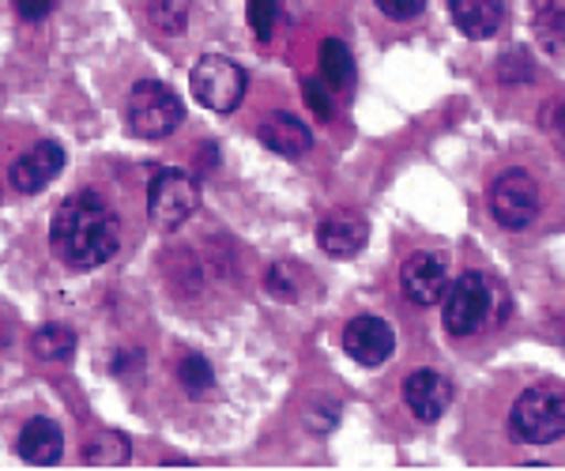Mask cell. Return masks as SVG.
Wrapping results in <instances>:
<instances>
[{
    "label": "cell",
    "instance_id": "obj_1",
    "mask_svg": "<svg viewBox=\"0 0 565 471\" xmlns=\"http://www.w3.org/2000/svg\"><path fill=\"white\" fill-rule=\"evenodd\" d=\"M121 246V220L95 189L72 193L50 220V249L72 271L106 265Z\"/></svg>",
    "mask_w": 565,
    "mask_h": 471
},
{
    "label": "cell",
    "instance_id": "obj_2",
    "mask_svg": "<svg viewBox=\"0 0 565 471\" xmlns=\"http://www.w3.org/2000/svg\"><path fill=\"white\" fill-rule=\"evenodd\" d=\"M445 332L449 336H476L490 324V317L501 321L505 317V295L490 276L482 271H463L460 279H452L445 291Z\"/></svg>",
    "mask_w": 565,
    "mask_h": 471
},
{
    "label": "cell",
    "instance_id": "obj_3",
    "mask_svg": "<svg viewBox=\"0 0 565 471\" xmlns=\"http://www.w3.org/2000/svg\"><path fill=\"white\" fill-rule=\"evenodd\" d=\"M509 433L521 446H551L565 433V388L532 385L509 411Z\"/></svg>",
    "mask_w": 565,
    "mask_h": 471
},
{
    "label": "cell",
    "instance_id": "obj_4",
    "mask_svg": "<svg viewBox=\"0 0 565 471\" xmlns=\"http://www.w3.org/2000/svg\"><path fill=\"white\" fill-rule=\"evenodd\" d=\"M185 121V106L181 98L159 79H140L129 90V103H125V125L140 140H162Z\"/></svg>",
    "mask_w": 565,
    "mask_h": 471
},
{
    "label": "cell",
    "instance_id": "obj_5",
    "mask_svg": "<svg viewBox=\"0 0 565 471\" xmlns=\"http://www.w3.org/2000/svg\"><path fill=\"white\" fill-rule=\"evenodd\" d=\"M189 84H193V98L200 106H207V110H215V114H234L245 98L249 76H245V68L238 61L223 57V53H204L193 65Z\"/></svg>",
    "mask_w": 565,
    "mask_h": 471
},
{
    "label": "cell",
    "instance_id": "obj_6",
    "mask_svg": "<svg viewBox=\"0 0 565 471\" xmlns=\"http://www.w3.org/2000/svg\"><path fill=\"white\" fill-rule=\"evenodd\" d=\"M200 207V185L185 170H159L148 189V220L159 231H178Z\"/></svg>",
    "mask_w": 565,
    "mask_h": 471
},
{
    "label": "cell",
    "instance_id": "obj_7",
    "mask_svg": "<svg viewBox=\"0 0 565 471\" xmlns=\"http://www.w3.org/2000/svg\"><path fill=\"white\" fill-rule=\"evenodd\" d=\"M540 185L527 170H505L490 185V212H494L501 231H527L540 220Z\"/></svg>",
    "mask_w": 565,
    "mask_h": 471
},
{
    "label": "cell",
    "instance_id": "obj_8",
    "mask_svg": "<svg viewBox=\"0 0 565 471\" xmlns=\"http://www.w3.org/2000/svg\"><path fill=\"white\" fill-rule=\"evenodd\" d=\"M449 257L445 253H415L404 268H399V287L415 306H437L449 291Z\"/></svg>",
    "mask_w": 565,
    "mask_h": 471
},
{
    "label": "cell",
    "instance_id": "obj_9",
    "mask_svg": "<svg viewBox=\"0 0 565 471\" xmlns=\"http://www.w3.org/2000/svg\"><path fill=\"white\" fill-rule=\"evenodd\" d=\"M61 170H65V148L53 140H39L34 148H26L23 156L12 162L8 181H12L15 193H42Z\"/></svg>",
    "mask_w": 565,
    "mask_h": 471
},
{
    "label": "cell",
    "instance_id": "obj_10",
    "mask_svg": "<svg viewBox=\"0 0 565 471\" xmlns=\"http://www.w3.org/2000/svg\"><path fill=\"white\" fill-rule=\"evenodd\" d=\"M343 351L359 366H381L396 351V332L381 317H354L348 329H343Z\"/></svg>",
    "mask_w": 565,
    "mask_h": 471
},
{
    "label": "cell",
    "instance_id": "obj_11",
    "mask_svg": "<svg viewBox=\"0 0 565 471\" xmlns=\"http://www.w3.org/2000/svg\"><path fill=\"white\" fill-rule=\"evenodd\" d=\"M317 242H321V249L335 260L354 257V253H362L370 242L366 215L354 212V207H340V212L324 215L321 226H317Z\"/></svg>",
    "mask_w": 565,
    "mask_h": 471
},
{
    "label": "cell",
    "instance_id": "obj_12",
    "mask_svg": "<svg viewBox=\"0 0 565 471\" xmlns=\"http://www.w3.org/2000/svg\"><path fill=\"white\" fill-rule=\"evenodd\" d=\"M404 400L418 422H437L452 404V385L437 370H415L404 382Z\"/></svg>",
    "mask_w": 565,
    "mask_h": 471
},
{
    "label": "cell",
    "instance_id": "obj_13",
    "mask_svg": "<svg viewBox=\"0 0 565 471\" xmlns=\"http://www.w3.org/2000/svg\"><path fill=\"white\" fill-rule=\"evenodd\" d=\"M452 23L476 42L494 39L505 23V0H449Z\"/></svg>",
    "mask_w": 565,
    "mask_h": 471
},
{
    "label": "cell",
    "instance_id": "obj_14",
    "mask_svg": "<svg viewBox=\"0 0 565 471\" xmlns=\"http://www.w3.org/2000/svg\"><path fill=\"white\" fill-rule=\"evenodd\" d=\"M257 136H260L264 148L276 151L282 159H298L313 148V132H309V125L298 121L295 114H271L257 129Z\"/></svg>",
    "mask_w": 565,
    "mask_h": 471
},
{
    "label": "cell",
    "instance_id": "obj_15",
    "mask_svg": "<svg viewBox=\"0 0 565 471\" xmlns=\"http://www.w3.org/2000/svg\"><path fill=\"white\" fill-rule=\"evenodd\" d=\"M20 457L26 464H39V468H50L61 460V452H65V433L53 419H31L20 433Z\"/></svg>",
    "mask_w": 565,
    "mask_h": 471
},
{
    "label": "cell",
    "instance_id": "obj_16",
    "mask_svg": "<svg viewBox=\"0 0 565 471\" xmlns=\"http://www.w3.org/2000/svg\"><path fill=\"white\" fill-rule=\"evenodd\" d=\"M129 457H132L129 438L117 430L95 433V438L84 446V464H90V468H121V464H129Z\"/></svg>",
    "mask_w": 565,
    "mask_h": 471
},
{
    "label": "cell",
    "instance_id": "obj_17",
    "mask_svg": "<svg viewBox=\"0 0 565 471\" xmlns=\"http://www.w3.org/2000/svg\"><path fill=\"white\" fill-rule=\"evenodd\" d=\"M321 76L332 90H348L354 84V57L340 39L321 42Z\"/></svg>",
    "mask_w": 565,
    "mask_h": 471
},
{
    "label": "cell",
    "instance_id": "obj_18",
    "mask_svg": "<svg viewBox=\"0 0 565 471\" xmlns=\"http://www.w3.org/2000/svg\"><path fill=\"white\" fill-rule=\"evenodd\" d=\"M31 351H34V358H42V362H61L76 351V332L65 329V324H45V329L34 332Z\"/></svg>",
    "mask_w": 565,
    "mask_h": 471
},
{
    "label": "cell",
    "instance_id": "obj_19",
    "mask_svg": "<svg viewBox=\"0 0 565 471\" xmlns=\"http://www.w3.org/2000/svg\"><path fill=\"white\" fill-rule=\"evenodd\" d=\"M306 283H309V276L295 265V260H279V265H271L268 276H264V287H268V295L282 298V302H295V298H302Z\"/></svg>",
    "mask_w": 565,
    "mask_h": 471
},
{
    "label": "cell",
    "instance_id": "obj_20",
    "mask_svg": "<svg viewBox=\"0 0 565 471\" xmlns=\"http://www.w3.org/2000/svg\"><path fill=\"white\" fill-rule=\"evenodd\" d=\"M178 382L185 393H207V388L215 385V370H212V362L207 358H200V355H189V358H181V366H178Z\"/></svg>",
    "mask_w": 565,
    "mask_h": 471
},
{
    "label": "cell",
    "instance_id": "obj_21",
    "mask_svg": "<svg viewBox=\"0 0 565 471\" xmlns=\"http://www.w3.org/2000/svg\"><path fill=\"white\" fill-rule=\"evenodd\" d=\"M151 23L159 26V31H181L185 26V15H189V8H185V0H151Z\"/></svg>",
    "mask_w": 565,
    "mask_h": 471
},
{
    "label": "cell",
    "instance_id": "obj_22",
    "mask_svg": "<svg viewBox=\"0 0 565 471\" xmlns=\"http://www.w3.org/2000/svg\"><path fill=\"white\" fill-rule=\"evenodd\" d=\"M279 20V0H249V26L257 34V42H271Z\"/></svg>",
    "mask_w": 565,
    "mask_h": 471
},
{
    "label": "cell",
    "instance_id": "obj_23",
    "mask_svg": "<svg viewBox=\"0 0 565 471\" xmlns=\"http://www.w3.org/2000/svg\"><path fill=\"white\" fill-rule=\"evenodd\" d=\"M498 79L501 84H532L535 79V65L527 53H505L498 61Z\"/></svg>",
    "mask_w": 565,
    "mask_h": 471
},
{
    "label": "cell",
    "instance_id": "obj_24",
    "mask_svg": "<svg viewBox=\"0 0 565 471\" xmlns=\"http://www.w3.org/2000/svg\"><path fill=\"white\" fill-rule=\"evenodd\" d=\"M302 95H306V103H309V110H313L321 121H332V114H335V106H332V95L324 90L321 79H306L302 84Z\"/></svg>",
    "mask_w": 565,
    "mask_h": 471
},
{
    "label": "cell",
    "instance_id": "obj_25",
    "mask_svg": "<svg viewBox=\"0 0 565 471\" xmlns=\"http://www.w3.org/2000/svg\"><path fill=\"white\" fill-rule=\"evenodd\" d=\"M540 125H543L546 132H554V140H558V151H562V159H565V98L543 106Z\"/></svg>",
    "mask_w": 565,
    "mask_h": 471
},
{
    "label": "cell",
    "instance_id": "obj_26",
    "mask_svg": "<svg viewBox=\"0 0 565 471\" xmlns=\"http://www.w3.org/2000/svg\"><path fill=\"white\" fill-rule=\"evenodd\" d=\"M377 8L396 23H412L426 12V0H377Z\"/></svg>",
    "mask_w": 565,
    "mask_h": 471
},
{
    "label": "cell",
    "instance_id": "obj_27",
    "mask_svg": "<svg viewBox=\"0 0 565 471\" xmlns=\"http://www.w3.org/2000/svg\"><path fill=\"white\" fill-rule=\"evenodd\" d=\"M15 12H20L26 23H39L53 12V0H15Z\"/></svg>",
    "mask_w": 565,
    "mask_h": 471
}]
</instances>
